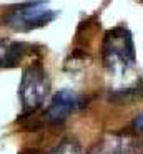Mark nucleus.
<instances>
[{"label": "nucleus", "mask_w": 143, "mask_h": 154, "mask_svg": "<svg viewBox=\"0 0 143 154\" xmlns=\"http://www.w3.org/2000/svg\"><path fill=\"white\" fill-rule=\"evenodd\" d=\"M102 60L106 71L115 76H123L136 66L135 45L130 32L125 27H116L106 33Z\"/></svg>", "instance_id": "obj_1"}, {"label": "nucleus", "mask_w": 143, "mask_h": 154, "mask_svg": "<svg viewBox=\"0 0 143 154\" xmlns=\"http://www.w3.org/2000/svg\"><path fill=\"white\" fill-rule=\"evenodd\" d=\"M57 15L58 12L52 10L47 0H30L7 8L2 17V23L12 32L27 33L47 27L50 22L55 20Z\"/></svg>", "instance_id": "obj_2"}, {"label": "nucleus", "mask_w": 143, "mask_h": 154, "mask_svg": "<svg viewBox=\"0 0 143 154\" xmlns=\"http://www.w3.org/2000/svg\"><path fill=\"white\" fill-rule=\"evenodd\" d=\"M50 93V80L42 61H32L22 71V80L18 86V94L22 101L23 113H35L43 104Z\"/></svg>", "instance_id": "obj_3"}, {"label": "nucleus", "mask_w": 143, "mask_h": 154, "mask_svg": "<svg viewBox=\"0 0 143 154\" xmlns=\"http://www.w3.org/2000/svg\"><path fill=\"white\" fill-rule=\"evenodd\" d=\"M82 104V98L72 90H60L50 100L45 109V119L48 123H63L70 114H73Z\"/></svg>", "instance_id": "obj_4"}, {"label": "nucleus", "mask_w": 143, "mask_h": 154, "mask_svg": "<svg viewBox=\"0 0 143 154\" xmlns=\"http://www.w3.org/2000/svg\"><path fill=\"white\" fill-rule=\"evenodd\" d=\"M27 53V45L22 42H12L0 38V68H13L22 61Z\"/></svg>", "instance_id": "obj_5"}, {"label": "nucleus", "mask_w": 143, "mask_h": 154, "mask_svg": "<svg viewBox=\"0 0 143 154\" xmlns=\"http://www.w3.org/2000/svg\"><path fill=\"white\" fill-rule=\"evenodd\" d=\"M48 154H83V152L80 144L75 139H63L53 149H50Z\"/></svg>", "instance_id": "obj_6"}, {"label": "nucleus", "mask_w": 143, "mask_h": 154, "mask_svg": "<svg viewBox=\"0 0 143 154\" xmlns=\"http://www.w3.org/2000/svg\"><path fill=\"white\" fill-rule=\"evenodd\" d=\"M133 128H135L136 133H143V113L135 119V123H133Z\"/></svg>", "instance_id": "obj_7"}]
</instances>
